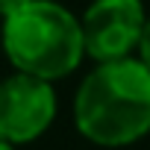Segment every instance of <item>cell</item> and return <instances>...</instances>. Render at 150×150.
I'll use <instances>...</instances> for the list:
<instances>
[{"mask_svg":"<svg viewBox=\"0 0 150 150\" xmlns=\"http://www.w3.org/2000/svg\"><path fill=\"white\" fill-rule=\"evenodd\" d=\"M74 127L97 147H129L150 132V68L138 56L97 62L74 94Z\"/></svg>","mask_w":150,"mask_h":150,"instance_id":"1","label":"cell"},{"mask_svg":"<svg viewBox=\"0 0 150 150\" xmlns=\"http://www.w3.org/2000/svg\"><path fill=\"white\" fill-rule=\"evenodd\" d=\"M141 0H91L80 18L86 56L94 62H115L135 53L144 30Z\"/></svg>","mask_w":150,"mask_h":150,"instance_id":"4","label":"cell"},{"mask_svg":"<svg viewBox=\"0 0 150 150\" xmlns=\"http://www.w3.org/2000/svg\"><path fill=\"white\" fill-rule=\"evenodd\" d=\"M27 3H30V0H0V18H6V15H12V12L24 9Z\"/></svg>","mask_w":150,"mask_h":150,"instance_id":"6","label":"cell"},{"mask_svg":"<svg viewBox=\"0 0 150 150\" xmlns=\"http://www.w3.org/2000/svg\"><path fill=\"white\" fill-rule=\"evenodd\" d=\"M0 41L15 71L47 83L71 77L86 56L80 18L56 0H30L6 15Z\"/></svg>","mask_w":150,"mask_h":150,"instance_id":"2","label":"cell"},{"mask_svg":"<svg viewBox=\"0 0 150 150\" xmlns=\"http://www.w3.org/2000/svg\"><path fill=\"white\" fill-rule=\"evenodd\" d=\"M0 150H18L15 144H6V141H0Z\"/></svg>","mask_w":150,"mask_h":150,"instance_id":"7","label":"cell"},{"mask_svg":"<svg viewBox=\"0 0 150 150\" xmlns=\"http://www.w3.org/2000/svg\"><path fill=\"white\" fill-rule=\"evenodd\" d=\"M135 53H138V59L144 62V68H150V18L144 21V30H141V38H138Z\"/></svg>","mask_w":150,"mask_h":150,"instance_id":"5","label":"cell"},{"mask_svg":"<svg viewBox=\"0 0 150 150\" xmlns=\"http://www.w3.org/2000/svg\"><path fill=\"white\" fill-rule=\"evenodd\" d=\"M56 112L59 100L53 83L21 71L0 80V141L15 147L33 144L53 127Z\"/></svg>","mask_w":150,"mask_h":150,"instance_id":"3","label":"cell"}]
</instances>
